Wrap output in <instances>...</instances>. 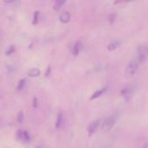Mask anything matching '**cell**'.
<instances>
[{"label":"cell","instance_id":"6da1fadb","mask_svg":"<svg viewBox=\"0 0 148 148\" xmlns=\"http://www.w3.org/2000/svg\"><path fill=\"white\" fill-rule=\"evenodd\" d=\"M139 65H140V62L137 59L132 60L126 68V76L128 78L132 77L136 73V71L139 68Z\"/></svg>","mask_w":148,"mask_h":148},{"label":"cell","instance_id":"7a4b0ae2","mask_svg":"<svg viewBox=\"0 0 148 148\" xmlns=\"http://www.w3.org/2000/svg\"><path fill=\"white\" fill-rule=\"evenodd\" d=\"M147 44L144 43V44L140 45L138 48V58H137L139 62L143 63L147 59Z\"/></svg>","mask_w":148,"mask_h":148},{"label":"cell","instance_id":"3957f363","mask_svg":"<svg viewBox=\"0 0 148 148\" xmlns=\"http://www.w3.org/2000/svg\"><path fill=\"white\" fill-rule=\"evenodd\" d=\"M114 124H115V118L113 116H110L107 120L104 121V122L102 124V130L106 133L109 132L114 127Z\"/></svg>","mask_w":148,"mask_h":148},{"label":"cell","instance_id":"277c9868","mask_svg":"<svg viewBox=\"0 0 148 148\" xmlns=\"http://www.w3.org/2000/svg\"><path fill=\"white\" fill-rule=\"evenodd\" d=\"M100 124H101V120H96V121H93V122L88 126V132L89 136H91L92 134H94L96 132V130H97L98 127H100Z\"/></svg>","mask_w":148,"mask_h":148},{"label":"cell","instance_id":"5b68a950","mask_svg":"<svg viewBox=\"0 0 148 148\" xmlns=\"http://www.w3.org/2000/svg\"><path fill=\"white\" fill-rule=\"evenodd\" d=\"M82 42H76L75 43V45H74V47H73V49H72V53H73V55L74 56H77L79 53H80V51L82 50Z\"/></svg>","mask_w":148,"mask_h":148},{"label":"cell","instance_id":"8992f818","mask_svg":"<svg viewBox=\"0 0 148 148\" xmlns=\"http://www.w3.org/2000/svg\"><path fill=\"white\" fill-rule=\"evenodd\" d=\"M70 20V14L69 12L68 11H65V12H62L61 15H60V21L63 23H69Z\"/></svg>","mask_w":148,"mask_h":148},{"label":"cell","instance_id":"52a82bcc","mask_svg":"<svg viewBox=\"0 0 148 148\" xmlns=\"http://www.w3.org/2000/svg\"><path fill=\"white\" fill-rule=\"evenodd\" d=\"M41 74V71L39 69L37 68H32L30 69L29 71H28V75L30 76V77H36V76H39Z\"/></svg>","mask_w":148,"mask_h":148},{"label":"cell","instance_id":"ba28073f","mask_svg":"<svg viewBox=\"0 0 148 148\" xmlns=\"http://www.w3.org/2000/svg\"><path fill=\"white\" fill-rule=\"evenodd\" d=\"M121 45V41L119 40H116V41H114L112 42H110L108 46V49L109 51H113V50H115L119 46Z\"/></svg>","mask_w":148,"mask_h":148},{"label":"cell","instance_id":"9c48e42d","mask_svg":"<svg viewBox=\"0 0 148 148\" xmlns=\"http://www.w3.org/2000/svg\"><path fill=\"white\" fill-rule=\"evenodd\" d=\"M105 90H106V88H101V89H100V90L95 91V92L92 95V96L90 97V100H95V99H97L98 97L101 96V95H103V93L105 92Z\"/></svg>","mask_w":148,"mask_h":148},{"label":"cell","instance_id":"30bf717a","mask_svg":"<svg viewBox=\"0 0 148 148\" xmlns=\"http://www.w3.org/2000/svg\"><path fill=\"white\" fill-rule=\"evenodd\" d=\"M62 121H63V117H62V113H59L58 115H57V119H56V128H60L62 124Z\"/></svg>","mask_w":148,"mask_h":148},{"label":"cell","instance_id":"8fae6325","mask_svg":"<svg viewBox=\"0 0 148 148\" xmlns=\"http://www.w3.org/2000/svg\"><path fill=\"white\" fill-rule=\"evenodd\" d=\"M65 3H66L65 0H58V1H56L55 3V4H54V9L55 10H59L62 7V5H63Z\"/></svg>","mask_w":148,"mask_h":148},{"label":"cell","instance_id":"7c38bea8","mask_svg":"<svg viewBox=\"0 0 148 148\" xmlns=\"http://www.w3.org/2000/svg\"><path fill=\"white\" fill-rule=\"evenodd\" d=\"M24 86H25V80L24 79H22V80L19 81V82L17 84V87H16V89L18 91H21L22 89H23Z\"/></svg>","mask_w":148,"mask_h":148},{"label":"cell","instance_id":"4fadbf2b","mask_svg":"<svg viewBox=\"0 0 148 148\" xmlns=\"http://www.w3.org/2000/svg\"><path fill=\"white\" fill-rule=\"evenodd\" d=\"M16 120H17V121H18L19 123H22V122L23 121V113L22 111H20V112L18 113V114H17V116H16Z\"/></svg>","mask_w":148,"mask_h":148},{"label":"cell","instance_id":"5bb4252c","mask_svg":"<svg viewBox=\"0 0 148 148\" xmlns=\"http://www.w3.org/2000/svg\"><path fill=\"white\" fill-rule=\"evenodd\" d=\"M22 140H23L25 141H29L30 140V137L27 131H23V139Z\"/></svg>","mask_w":148,"mask_h":148},{"label":"cell","instance_id":"9a60e30c","mask_svg":"<svg viewBox=\"0 0 148 148\" xmlns=\"http://www.w3.org/2000/svg\"><path fill=\"white\" fill-rule=\"evenodd\" d=\"M38 16H39V11L34 12V17H33V24H36L38 22Z\"/></svg>","mask_w":148,"mask_h":148},{"label":"cell","instance_id":"2e32d148","mask_svg":"<svg viewBox=\"0 0 148 148\" xmlns=\"http://www.w3.org/2000/svg\"><path fill=\"white\" fill-rule=\"evenodd\" d=\"M14 51H15V46H14V45H11V46H10V47L8 48V49H7V51H6V55H7V56H10V55H11Z\"/></svg>","mask_w":148,"mask_h":148},{"label":"cell","instance_id":"e0dca14e","mask_svg":"<svg viewBox=\"0 0 148 148\" xmlns=\"http://www.w3.org/2000/svg\"><path fill=\"white\" fill-rule=\"evenodd\" d=\"M16 139H17L18 140H22V139H23V131L20 130V129L17 130L16 133Z\"/></svg>","mask_w":148,"mask_h":148},{"label":"cell","instance_id":"ac0fdd59","mask_svg":"<svg viewBox=\"0 0 148 148\" xmlns=\"http://www.w3.org/2000/svg\"><path fill=\"white\" fill-rule=\"evenodd\" d=\"M37 99H36V97H35L34 99H33V107L34 108H37Z\"/></svg>","mask_w":148,"mask_h":148},{"label":"cell","instance_id":"d6986e66","mask_svg":"<svg viewBox=\"0 0 148 148\" xmlns=\"http://www.w3.org/2000/svg\"><path fill=\"white\" fill-rule=\"evenodd\" d=\"M47 69H48V70H47V73H46V75L48 76V75H49V71H50V66H49Z\"/></svg>","mask_w":148,"mask_h":148},{"label":"cell","instance_id":"ffe728a7","mask_svg":"<svg viewBox=\"0 0 148 148\" xmlns=\"http://www.w3.org/2000/svg\"><path fill=\"white\" fill-rule=\"evenodd\" d=\"M142 148H147V144H145V145H144V147H143Z\"/></svg>","mask_w":148,"mask_h":148},{"label":"cell","instance_id":"44dd1931","mask_svg":"<svg viewBox=\"0 0 148 148\" xmlns=\"http://www.w3.org/2000/svg\"><path fill=\"white\" fill-rule=\"evenodd\" d=\"M35 148H42V147H36Z\"/></svg>","mask_w":148,"mask_h":148}]
</instances>
